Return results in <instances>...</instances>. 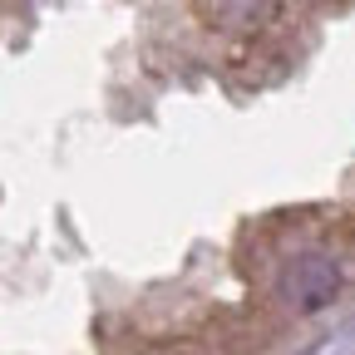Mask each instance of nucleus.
<instances>
[{
    "label": "nucleus",
    "instance_id": "f257e3e1",
    "mask_svg": "<svg viewBox=\"0 0 355 355\" xmlns=\"http://www.w3.org/2000/svg\"><path fill=\"white\" fill-rule=\"evenodd\" d=\"M336 266L326 261V257H301V261H291L286 266V282H282V291L296 301V306H326L331 296H336Z\"/></svg>",
    "mask_w": 355,
    "mask_h": 355
}]
</instances>
